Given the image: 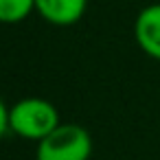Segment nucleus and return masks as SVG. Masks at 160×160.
Returning <instances> with one entry per match:
<instances>
[{"label": "nucleus", "instance_id": "nucleus-1", "mask_svg": "<svg viewBox=\"0 0 160 160\" xmlns=\"http://www.w3.org/2000/svg\"><path fill=\"white\" fill-rule=\"evenodd\" d=\"M59 125V112L46 99L27 97L9 108V129L20 138L40 142Z\"/></svg>", "mask_w": 160, "mask_h": 160}, {"label": "nucleus", "instance_id": "nucleus-2", "mask_svg": "<svg viewBox=\"0 0 160 160\" xmlns=\"http://www.w3.org/2000/svg\"><path fill=\"white\" fill-rule=\"evenodd\" d=\"M92 138L77 123H62L38 142V160H90Z\"/></svg>", "mask_w": 160, "mask_h": 160}, {"label": "nucleus", "instance_id": "nucleus-3", "mask_svg": "<svg viewBox=\"0 0 160 160\" xmlns=\"http://www.w3.org/2000/svg\"><path fill=\"white\" fill-rule=\"evenodd\" d=\"M134 38L138 48L160 62V2L147 5L134 20Z\"/></svg>", "mask_w": 160, "mask_h": 160}, {"label": "nucleus", "instance_id": "nucleus-4", "mask_svg": "<svg viewBox=\"0 0 160 160\" xmlns=\"http://www.w3.org/2000/svg\"><path fill=\"white\" fill-rule=\"evenodd\" d=\"M88 9V0H35V13L53 27L77 24Z\"/></svg>", "mask_w": 160, "mask_h": 160}, {"label": "nucleus", "instance_id": "nucleus-5", "mask_svg": "<svg viewBox=\"0 0 160 160\" xmlns=\"http://www.w3.org/2000/svg\"><path fill=\"white\" fill-rule=\"evenodd\" d=\"M35 11V0H0V24L24 22Z\"/></svg>", "mask_w": 160, "mask_h": 160}, {"label": "nucleus", "instance_id": "nucleus-6", "mask_svg": "<svg viewBox=\"0 0 160 160\" xmlns=\"http://www.w3.org/2000/svg\"><path fill=\"white\" fill-rule=\"evenodd\" d=\"M9 132V108L5 105V101L0 99V138Z\"/></svg>", "mask_w": 160, "mask_h": 160}]
</instances>
